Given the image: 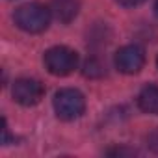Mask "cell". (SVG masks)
<instances>
[{"mask_svg":"<svg viewBox=\"0 0 158 158\" xmlns=\"http://www.w3.org/2000/svg\"><path fill=\"white\" fill-rule=\"evenodd\" d=\"M145 65V50L139 45H127L115 54V67L125 74H134Z\"/></svg>","mask_w":158,"mask_h":158,"instance_id":"5","label":"cell"},{"mask_svg":"<svg viewBox=\"0 0 158 158\" xmlns=\"http://www.w3.org/2000/svg\"><path fill=\"white\" fill-rule=\"evenodd\" d=\"M78 65V54L69 47H52L45 52V67L50 74L67 76Z\"/></svg>","mask_w":158,"mask_h":158,"instance_id":"3","label":"cell"},{"mask_svg":"<svg viewBox=\"0 0 158 158\" xmlns=\"http://www.w3.org/2000/svg\"><path fill=\"white\" fill-rule=\"evenodd\" d=\"M50 8L39 4V2H30V4H23L21 8H17L13 19L15 24L30 34H39L43 30H47L48 23H50Z\"/></svg>","mask_w":158,"mask_h":158,"instance_id":"1","label":"cell"},{"mask_svg":"<svg viewBox=\"0 0 158 158\" xmlns=\"http://www.w3.org/2000/svg\"><path fill=\"white\" fill-rule=\"evenodd\" d=\"M86 74H89V76H99L101 73H102V69H101V65L95 61V60H89L88 63H86V71H84Z\"/></svg>","mask_w":158,"mask_h":158,"instance_id":"8","label":"cell"},{"mask_svg":"<svg viewBox=\"0 0 158 158\" xmlns=\"http://www.w3.org/2000/svg\"><path fill=\"white\" fill-rule=\"evenodd\" d=\"M80 10L78 0H50V13L60 23H71Z\"/></svg>","mask_w":158,"mask_h":158,"instance_id":"6","label":"cell"},{"mask_svg":"<svg viewBox=\"0 0 158 158\" xmlns=\"http://www.w3.org/2000/svg\"><path fill=\"white\" fill-rule=\"evenodd\" d=\"M13 99L15 102L23 104V106H35L43 95H45V88L39 80L34 78H19L13 84Z\"/></svg>","mask_w":158,"mask_h":158,"instance_id":"4","label":"cell"},{"mask_svg":"<svg viewBox=\"0 0 158 158\" xmlns=\"http://www.w3.org/2000/svg\"><path fill=\"white\" fill-rule=\"evenodd\" d=\"M154 11H156V15H158V0H156V4H154Z\"/></svg>","mask_w":158,"mask_h":158,"instance_id":"11","label":"cell"},{"mask_svg":"<svg viewBox=\"0 0 158 158\" xmlns=\"http://www.w3.org/2000/svg\"><path fill=\"white\" fill-rule=\"evenodd\" d=\"M108 154L121 156V154H134V151H127V149H114V151H108Z\"/></svg>","mask_w":158,"mask_h":158,"instance_id":"10","label":"cell"},{"mask_svg":"<svg viewBox=\"0 0 158 158\" xmlns=\"http://www.w3.org/2000/svg\"><path fill=\"white\" fill-rule=\"evenodd\" d=\"M117 2H119L121 6H125V8H134V6H139V4H143L145 0H117Z\"/></svg>","mask_w":158,"mask_h":158,"instance_id":"9","label":"cell"},{"mask_svg":"<svg viewBox=\"0 0 158 158\" xmlns=\"http://www.w3.org/2000/svg\"><path fill=\"white\" fill-rule=\"evenodd\" d=\"M138 106L145 114L158 115V86L149 84L138 93Z\"/></svg>","mask_w":158,"mask_h":158,"instance_id":"7","label":"cell"},{"mask_svg":"<svg viewBox=\"0 0 158 158\" xmlns=\"http://www.w3.org/2000/svg\"><path fill=\"white\" fill-rule=\"evenodd\" d=\"M54 110H56V115L63 121L78 119L86 110V99L78 89H73V88L60 89L54 95Z\"/></svg>","mask_w":158,"mask_h":158,"instance_id":"2","label":"cell"}]
</instances>
